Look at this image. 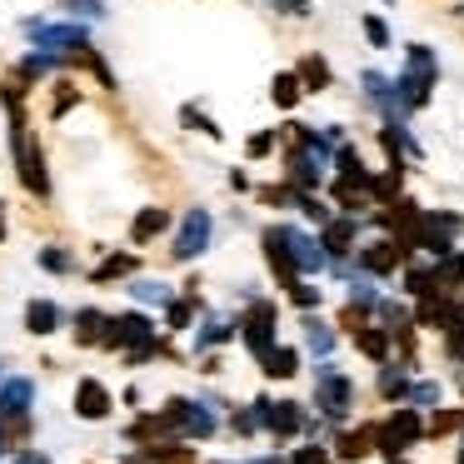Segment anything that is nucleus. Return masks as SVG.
Segmentation results:
<instances>
[{
  "instance_id": "nucleus-1",
  "label": "nucleus",
  "mask_w": 464,
  "mask_h": 464,
  "mask_svg": "<svg viewBox=\"0 0 464 464\" xmlns=\"http://www.w3.org/2000/svg\"><path fill=\"white\" fill-rule=\"evenodd\" d=\"M394 91H400V101H404L410 115L430 111L434 91H440V55H434L424 41L404 45V71L394 75Z\"/></svg>"
},
{
  "instance_id": "nucleus-2",
  "label": "nucleus",
  "mask_w": 464,
  "mask_h": 464,
  "mask_svg": "<svg viewBox=\"0 0 464 464\" xmlns=\"http://www.w3.org/2000/svg\"><path fill=\"white\" fill-rule=\"evenodd\" d=\"M21 35L55 61H75V65L91 61V35H85L81 21H35L31 15V21H21Z\"/></svg>"
},
{
  "instance_id": "nucleus-3",
  "label": "nucleus",
  "mask_w": 464,
  "mask_h": 464,
  "mask_svg": "<svg viewBox=\"0 0 464 464\" xmlns=\"http://www.w3.org/2000/svg\"><path fill=\"white\" fill-rule=\"evenodd\" d=\"M11 155H15V175H21V185L35 195V200H45V195H51V170H45V150H41V140L31 135L25 111H11Z\"/></svg>"
},
{
  "instance_id": "nucleus-4",
  "label": "nucleus",
  "mask_w": 464,
  "mask_h": 464,
  "mask_svg": "<svg viewBox=\"0 0 464 464\" xmlns=\"http://www.w3.org/2000/svg\"><path fill=\"white\" fill-rule=\"evenodd\" d=\"M314 410H320V420L330 424H344L354 410V380L344 370H334L330 360L314 364Z\"/></svg>"
},
{
  "instance_id": "nucleus-5",
  "label": "nucleus",
  "mask_w": 464,
  "mask_h": 464,
  "mask_svg": "<svg viewBox=\"0 0 464 464\" xmlns=\"http://www.w3.org/2000/svg\"><path fill=\"white\" fill-rule=\"evenodd\" d=\"M424 410H414V404H400V410L390 414V420L374 424V454L380 459H404V450H414V444L424 440Z\"/></svg>"
},
{
  "instance_id": "nucleus-6",
  "label": "nucleus",
  "mask_w": 464,
  "mask_h": 464,
  "mask_svg": "<svg viewBox=\"0 0 464 464\" xmlns=\"http://www.w3.org/2000/svg\"><path fill=\"white\" fill-rule=\"evenodd\" d=\"M404 265H410V255H404V245L394 240V235H374V240H360V250H354V270L374 275V280H390V275H400Z\"/></svg>"
},
{
  "instance_id": "nucleus-7",
  "label": "nucleus",
  "mask_w": 464,
  "mask_h": 464,
  "mask_svg": "<svg viewBox=\"0 0 464 464\" xmlns=\"http://www.w3.org/2000/svg\"><path fill=\"white\" fill-rule=\"evenodd\" d=\"M240 340H245V350H250L255 360H260L270 344H280V310H275V300H250L245 304Z\"/></svg>"
},
{
  "instance_id": "nucleus-8",
  "label": "nucleus",
  "mask_w": 464,
  "mask_h": 464,
  "mask_svg": "<svg viewBox=\"0 0 464 464\" xmlns=\"http://www.w3.org/2000/svg\"><path fill=\"white\" fill-rule=\"evenodd\" d=\"M360 95H364V105H370L380 121H390V125H410V111H404V101H400V91H394V81L390 75H380V71H360Z\"/></svg>"
},
{
  "instance_id": "nucleus-9",
  "label": "nucleus",
  "mask_w": 464,
  "mask_h": 464,
  "mask_svg": "<svg viewBox=\"0 0 464 464\" xmlns=\"http://www.w3.org/2000/svg\"><path fill=\"white\" fill-rule=\"evenodd\" d=\"M255 414H260V424L275 434V440H295V434H304V424H310L304 404H295V400L275 404L270 394H260V400H255Z\"/></svg>"
},
{
  "instance_id": "nucleus-10",
  "label": "nucleus",
  "mask_w": 464,
  "mask_h": 464,
  "mask_svg": "<svg viewBox=\"0 0 464 464\" xmlns=\"http://www.w3.org/2000/svg\"><path fill=\"white\" fill-rule=\"evenodd\" d=\"M210 235H215V220H210V210H190V215L180 220V230H175L170 260L190 265L195 255H205V250H210Z\"/></svg>"
},
{
  "instance_id": "nucleus-11",
  "label": "nucleus",
  "mask_w": 464,
  "mask_h": 464,
  "mask_svg": "<svg viewBox=\"0 0 464 464\" xmlns=\"http://www.w3.org/2000/svg\"><path fill=\"white\" fill-rule=\"evenodd\" d=\"M360 235H364V220H360V215H334L330 225H320V245H324V255H330V265L354 260V250H360Z\"/></svg>"
},
{
  "instance_id": "nucleus-12",
  "label": "nucleus",
  "mask_w": 464,
  "mask_h": 464,
  "mask_svg": "<svg viewBox=\"0 0 464 464\" xmlns=\"http://www.w3.org/2000/svg\"><path fill=\"white\" fill-rule=\"evenodd\" d=\"M280 230H285V245H290V255H295V265H300V275H320V270H330V255H324L320 235L300 230V225H290V220H280Z\"/></svg>"
},
{
  "instance_id": "nucleus-13",
  "label": "nucleus",
  "mask_w": 464,
  "mask_h": 464,
  "mask_svg": "<svg viewBox=\"0 0 464 464\" xmlns=\"http://www.w3.org/2000/svg\"><path fill=\"white\" fill-rule=\"evenodd\" d=\"M160 334L150 330V320H145L140 310H125V314H111V350H135V344H155Z\"/></svg>"
},
{
  "instance_id": "nucleus-14",
  "label": "nucleus",
  "mask_w": 464,
  "mask_h": 464,
  "mask_svg": "<svg viewBox=\"0 0 464 464\" xmlns=\"http://www.w3.org/2000/svg\"><path fill=\"white\" fill-rule=\"evenodd\" d=\"M440 270H434V260H410L400 270V295L404 300H430V295H440Z\"/></svg>"
},
{
  "instance_id": "nucleus-15",
  "label": "nucleus",
  "mask_w": 464,
  "mask_h": 464,
  "mask_svg": "<svg viewBox=\"0 0 464 464\" xmlns=\"http://www.w3.org/2000/svg\"><path fill=\"white\" fill-rule=\"evenodd\" d=\"M354 350H360L364 360H374V364H390L394 360V330L380 324V320H370L364 330H354Z\"/></svg>"
},
{
  "instance_id": "nucleus-16",
  "label": "nucleus",
  "mask_w": 464,
  "mask_h": 464,
  "mask_svg": "<svg viewBox=\"0 0 464 464\" xmlns=\"http://www.w3.org/2000/svg\"><path fill=\"white\" fill-rule=\"evenodd\" d=\"M35 404V384L25 380V374H15V380L0 384V420H25Z\"/></svg>"
},
{
  "instance_id": "nucleus-17",
  "label": "nucleus",
  "mask_w": 464,
  "mask_h": 464,
  "mask_svg": "<svg viewBox=\"0 0 464 464\" xmlns=\"http://www.w3.org/2000/svg\"><path fill=\"white\" fill-rule=\"evenodd\" d=\"M374 454V424H360V430H340L334 434V459L340 464H360Z\"/></svg>"
},
{
  "instance_id": "nucleus-18",
  "label": "nucleus",
  "mask_w": 464,
  "mask_h": 464,
  "mask_svg": "<svg viewBox=\"0 0 464 464\" xmlns=\"http://www.w3.org/2000/svg\"><path fill=\"white\" fill-rule=\"evenodd\" d=\"M75 414L81 420H105L111 414V390L101 380H81L75 384Z\"/></svg>"
},
{
  "instance_id": "nucleus-19",
  "label": "nucleus",
  "mask_w": 464,
  "mask_h": 464,
  "mask_svg": "<svg viewBox=\"0 0 464 464\" xmlns=\"http://www.w3.org/2000/svg\"><path fill=\"white\" fill-rule=\"evenodd\" d=\"M165 230H170V210H165V205H145L130 220V245H150V240H160Z\"/></svg>"
},
{
  "instance_id": "nucleus-20",
  "label": "nucleus",
  "mask_w": 464,
  "mask_h": 464,
  "mask_svg": "<svg viewBox=\"0 0 464 464\" xmlns=\"http://www.w3.org/2000/svg\"><path fill=\"white\" fill-rule=\"evenodd\" d=\"M410 364H400V360H390V364H380V380H374V390H380V400H390V404H404L410 400Z\"/></svg>"
},
{
  "instance_id": "nucleus-21",
  "label": "nucleus",
  "mask_w": 464,
  "mask_h": 464,
  "mask_svg": "<svg viewBox=\"0 0 464 464\" xmlns=\"http://www.w3.org/2000/svg\"><path fill=\"white\" fill-rule=\"evenodd\" d=\"M334 344H340V334H334V324H324L320 314H304V350L314 354V360H330L334 354Z\"/></svg>"
},
{
  "instance_id": "nucleus-22",
  "label": "nucleus",
  "mask_w": 464,
  "mask_h": 464,
  "mask_svg": "<svg viewBox=\"0 0 464 464\" xmlns=\"http://www.w3.org/2000/svg\"><path fill=\"white\" fill-rule=\"evenodd\" d=\"M260 370L270 374V380H295V374H300V350H295V344H270V350L260 354Z\"/></svg>"
},
{
  "instance_id": "nucleus-23",
  "label": "nucleus",
  "mask_w": 464,
  "mask_h": 464,
  "mask_svg": "<svg viewBox=\"0 0 464 464\" xmlns=\"http://www.w3.org/2000/svg\"><path fill=\"white\" fill-rule=\"evenodd\" d=\"M111 340V314L105 310H75V344H105Z\"/></svg>"
},
{
  "instance_id": "nucleus-24",
  "label": "nucleus",
  "mask_w": 464,
  "mask_h": 464,
  "mask_svg": "<svg viewBox=\"0 0 464 464\" xmlns=\"http://www.w3.org/2000/svg\"><path fill=\"white\" fill-rule=\"evenodd\" d=\"M295 71H300V81H304V91H310V95H324L334 85V71H330V61H324L320 51L300 55V65H295Z\"/></svg>"
},
{
  "instance_id": "nucleus-25",
  "label": "nucleus",
  "mask_w": 464,
  "mask_h": 464,
  "mask_svg": "<svg viewBox=\"0 0 464 464\" xmlns=\"http://www.w3.org/2000/svg\"><path fill=\"white\" fill-rule=\"evenodd\" d=\"M304 81H300V71H275V81H270V101H275V111H295V105L304 101Z\"/></svg>"
},
{
  "instance_id": "nucleus-26",
  "label": "nucleus",
  "mask_w": 464,
  "mask_h": 464,
  "mask_svg": "<svg viewBox=\"0 0 464 464\" xmlns=\"http://www.w3.org/2000/svg\"><path fill=\"white\" fill-rule=\"evenodd\" d=\"M180 430L190 434V440H210V434H215V404L180 400Z\"/></svg>"
},
{
  "instance_id": "nucleus-27",
  "label": "nucleus",
  "mask_w": 464,
  "mask_h": 464,
  "mask_svg": "<svg viewBox=\"0 0 464 464\" xmlns=\"http://www.w3.org/2000/svg\"><path fill=\"white\" fill-rule=\"evenodd\" d=\"M25 330L41 334V340H45V334H55V330H61V304H55V300H31V304H25Z\"/></svg>"
},
{
  "instance_id": "nucleus-28",
  "label": "nucleus",
  "mask_w": 464,
  "mask_h": 464,
  "mask_svg": "<svg viewBox=\"0 0 464 464\" xmlns=\"http://www.w3.org/2000/svg\"><path fill=\"white\" fill-rule=\"evenodd\" d=\"M344 290H350V304H360V310H380V280L374 275H364V270H350V280H344Z\"/></svg>"
},
{
  "instance_id": "nucleus-29",
  "label": "nucleus",
  "mask_w": 464,
  "mask_h": 464,
  "mask_svg": "<svg viewBox=\"0 0 464 464\" xmlns=\"http://www.w3.org/2000/svg\"><path fill=\"white\" fill-rule=\"evenodd\" d=\"M135 270H140V260H135V255H105V260L91 270V280L95 285H111V280H130Z\"/></svg>"
},
{
  "instance_id": "nucleus-30",
  "label": "nucleus",
  "mask_w": 464,
  "mask_h": 464,
  "mask_svg": "<svg viewBox=\"0 0 464 464\" xmlns=\"http://www.w3.org/2000/svg\"><path fill=\"white\" fill-rule=\"evenodd\" d=\"M235 334H240V324H235V320H220V314H215V320H205L200 330H195V350H215V344H230Z\"/></svg>"
},
{
  "instance_id": "nucleus-31",
  "label": "nucleus",
  "mask_w": 464,
  "mask_h": 464,
  "mask_svg": "<svg viewBox=\"0 0 464 464\" xmlns=\"http://www.w3.org/2000/svg\"><path fill=\"white\" fill-rule=\"evenodd\" d=\"M180 125L195 135H205V140H225V130L215 125V115H205L200 105H180Z\"/></svg>"
},
{
  "instance_id": "nucleus-32",
  "label": "nucleus",
  "mask_w": 464,
  "mask_h": 464,
  "mask_svg": "<svg viewBox=\"0 0 464 464\" xmlns=\"http://www.w3.org/2000/svg\"><path fill=\"white\" fill-rule=\"evenodd\" d=\"M285 300H290L295 310H304V314H310V310H320V304H324V290L310 280V275H304V280H295L290 290H285Z\"/></svg>"
},
{
  "instance_id": "nucleus-33",
  "label": "nucleus",
  "mask_w": 464,
  "mask_h": 464,
  "mask_svg": "<svg viewBox=\"0 0 464 464\" xmlns=\"http://www.w3.org/2000/svg\"><path fill=\"white\" fill-rule=\"evenodd\" d=\"M434 270H440L444 290H464V250H459V245H454L450 255H440V260H434Z\"/></svg>"
},
{
  "instance_id": "nucleus-34",
  "label": "nucleus",
  "mask_w": 464,
  "mask_h": 464,
  "mask_svg": "<svg viewBox=\"0 0 464 464\" xmlns=\"http://www.w3.org/2000/svg\"><path fill=\"white\" fill-rule=\"evenodd\" d=\"M360 31H364V41H370L374 51H390V45H394V35H390V25H384V15H374V11L360 15Z\"/></svg>"
},
{
  "instance_id": "nucleus-35",
  "label": "nucleus",
  "mask_w": 464,
  "mask_h": 464,
  "mask_svg": "<svg viewBox=\"0 0 464 464\" xmlns=\"http://www.w3.org/2000/svg\"><path fill=\"white\" fill-rule=\"evenodd\" d=\"M440 400H444L440 380H414L410 384V400H404V404H414V410H440Z\"/></svg>"
},
{
  "instance_id": "nucleus-36",
  "label": "nucleus",
  "mask_w": 464,
  "mask_h": 464,
  "mask_svg": "<svg viewBox=\"0 0 464 464\" xmlns=\"http://www.w3.org/2000/svg\"><path fill=\"white\" fill-rule=\"evenodd\" d=\"M130 295L140 304H170V285L165 280H130Z\"/></svg>"
},
{
  "instance_id": "nucleus-37",
  "label": "nucleus",
  "mask_w": 464,
  "mask_h": 464,
  "mask_svg": "<svg viewBox=\"0 0 464 464\" xmlns=\"http://www.w3.org/2000/svg\"><path fill=\"white\" fill-rule=\"evenodd\" d=\"M55 65H61L55 55H45V51H25V61H21V75H25V81H45V75H51Z\"/></svg>"
},
{
  "instance_id": "nucleus-38",
  "label": "nucleus",
  "mask_w": 464,
  "mask_h": 464,
  "mask_svg": "<svg viewBox=\"0 0 464 464\" xmlns=\"http://www.w3.org/2000/svg\"><path fill=\"white\" fill-rule=\"evenodd\" d=\"M61 11L71 21H105V0H61Z\"/></svg>"
},
{
  "instance_id": "nucleus-39",
  "label": "nucleus",
  "mask_w": 464,
  "mask_h": 464,
  "mask_svg": "<svg viewBox=\"0 0 464 464\" xmlns=\"http://www.w3.org/2000/svg\"><path fill=\"white\" fill-rule=\"evenodd\" d=\"M195 304H200V295H185V300H170V304H165V320H170V330H185V324L195 320Z\"/></svg>"
},
{
  "instance_id": "nucleus-40",
  "label": "nucleus",
  "mask_w": 464,
  "mask_h": 464,
  "mask_svg": "<svg viewBox=\"0 0 464 464\" xmlns=\"http://www.w3.org/2000/svg\"><path fill=\"white\" fill-rule=\"evenodd\" d=\"M75 101H81V85H75V81H55V95H51V121H61V115L71 111Z\"/></svg>"
},
{
  "instance_id": "nucleus-41",
  "label": "nucleus",
  "mask_w": 464,
  "mask_h": 464,
  "mask_svg": "<svg viewBox=\"0 0 464 464\" xmlns=\"http://www.w3.org/2000/svg\"><path fill=\"white\" fill-rule=\"evenodd\" d=\"M280 130H260V135H250V140H245V155H250V160H265V155H275L280 150Z\"/></svg>"
},
{
  "instance_id": "nucleus-42",
  "label": "nucleus",
  "mask_w": 464,
  "mask_h": 464,
  "mask_svg": "<svg viewBox=\"0 0 464 464\" xmlns=\"http://www.w3.org/2000/svg\"><path fill=\"white\" fill-rule=\"evenodd\" d=\"M424 215H430V225H434V230H444L450 240H459V235H464V215L459 210H424Z\"/></svg>"
},
{
  "instance_id": "nucleus-43",
  "label": "nucleus",
  "mask_w": 464,
  "mask_h": 464,
  "mask_svg": "<svg viewBox=\"0 0 464 464\" xmlns=\"http://www.w3.org/2000/svg\"><path fill=\"white\" fill-rule=\"evenodd\" d=\"M41 270H51V275H71V270H75V260L61 250V245H45V250H41Z\"/></svg>"
},
{
  "instance_id": "nucleus-44",
  "label": "nucleus",
  "mask_w": 464,
  "mask_h": 464,
  "mask_svg": "<svg viewBox=\"0 0 464 464\" xmlns=\"http://www.w3.org/2000/svg\"><path fill=\"white\" fill-rule=\"evenodd\" d=\"M145 459H150V464H195V454L180 450V444H165V450L155 444V450H145Z\"/></svg>"
},
{
  "instance_id": "nucleus-45",
  "label": "nucleus",
  "mask_w": 464,
  "mask_h": 464,
  "mask_svg": "<svg viewBox=\"0 0 464 464\" xmlns=\"http://www.w3.org/2000/svg\"><path fill=\"white\" fill-rule=\"evenodd\" d=\"M454 430H464V410H434V420H430L434 440H440V434H454Z\"/></svg>"
},
{
  "instance_id": "nucleus-46",
  "label": "nucleus",
  "mask_w": 464,
  "mask_h": 464,
  "mask_svg": "<svg viewBox=\"0 0 464 464\" xmlns=\"http://www.w3.org/2000/svg\"><path fill=\"white\" fill-rule=\"evenodd\" d=\"M444 360H450V364H459V370H464V324L444 330Z\"/></svg>"
},
{
  "instance_id": "nucleus-47",
  "label": "nucleus",
  "mask_w": 464,
  "mask_h": 464,
  "mask_svg": "<svg viewBox=\"0 0 464 464\" xmlns=\"http://www.w3.org/2000/svg\"><path fill=\"white\" fill-rule=\"evenodd\" d=\"M290 464H330V450H324V444H300V450L290 454Z\"/></svg>"
},
{
  "instance_id": "nucleus-48",
  "label": "nucleus",
  "mask_w": 464,
  "mask_h": 464,
  "mask_svg": "<svg viewBox=\"0 0 464 464\" xmlns=\"http://www.w3.org/2000/svg\"><path fill=\"white\" fill-rule=\"evenodd\" d=\"M230 430H235V434H255V430H265L260 414H255V404H250V410H235V414H230Z\"/></svg>"
},
{
  "instance_id": "nucleus-49",
  "label": "nucleus",
  "mask_w": 464,
  "mask_h": 464,
  "mask_svg": "<svg viewBox=\"0 0 464 464\" xmlns=\"http://www.w3.org/2000/svg\"><path fill=\"white\" fill-rule=\"evenodd\" d=\"M270 5L280 15H290V21H304V15H310V0H270Z\"/></svg>"
},
{
  "instance_id": "nucleus-50",
  "label": "nucleus",
  "mask_w": 464,
  "mask_h": 464,
  "mask_svg": "<svg viewBox=\"0 0 464 464\" xmlns=\"http://www.w3.org/2000/svg\"><path fill=\"white\" fill-rule=\"evenodd\" d=\"M230 190H255V185H250V175H245V170H230Z\"/></svg>"
},
{
  "instance_id": "nucleus-51",
  "label": "nucleus",
  "mask_w": 464,
  "mask_h": 464,
  "mask_svg": "<svg viewBox=\"0 0 464 464\" xmlns=\"http://www.w3.org/2000/svg\"><path fill=\"white\" fill-rule=\"evenodd\" d=\"M15 464H51V454H21Z\"/></svg>"
},
{
  "instance_id": "nucleus-52",
  "label": "nucleus",
  "mask_w": 464,
  "mask_h": 464,
  "mask_svg": "<svg viewBox=\"0 0 464 464\" xmlns=\"http://www.w3.org/2000/svg\"><path fill=\"white\" fill-rule=\"evenodd\" d=\"M245 464H285L280 454H265V459H245Z\"/></svg>"
},
{
  "instance_id": "nucleus-53",
  "label": "nucleus",
  "mask_w": 464,
  "mask_h": 464,
  "mask_svg": "<svg viewBox=\"0 0 464 464\" xmlns=\"http://www.w3.org/2000/svg\"><path fill=\"white\" fill-rule=\"evenodd\" d=\"M0 240H5V205H0Z\"/></svg>"
},
{
  "instance_id": "nucleus-54",
  "label": "nucleus",
  "mask_w": 464,
  "mask_h": 464,
  "mask_svg": "<svg viewBox=\"0 0 464 464\" xmlns=\"http://www.w3.org/2000/svg\"><path fill=\"white\" fill-rule=\"evenodd\" d=\"M0 450H5V430H0Z\"/></svg>"
},
{
  "instance_id": "nucleus-55",
  "label": "nucleus",
  "mask_w": 464,
  "mask_h": 464,
  "mask_svg": "<svg viewBox=\"0 0 464 464\" xmlns=\"http://www.w3.org/2000/svg\"><path fill=\"white\" fill-rule=\"evenodd\" d=\"M390 464H410V459H390Z\"/></svg>"
},
{
  "instance_id": "nucleus-56",
  "label": "nucleus",
  "mask_w": 464,
  "mask_h": 464,
  "mask_svg": "<svg viewBox=\"0 0 464 464\" xmlns=\"http://www.w3.org/2000/svg\"><path fill=\"white\" fill-rule=\"evenodd\" d=\"M384 5H394V0H384Z\"/></svg>"
},
{
  "instance_id": "nucleus-57",
  "label": "nucleus",
  "mask_w": 464,
  "mask_h": 464,
  "mask_svg": "<svg viewBox=\"0 0 464 464\" xmlns=\"http://www.w3.org/2000/svg\"><path fill=\"white\" fill-rule=\"evenodd\" d=\"M220 464H225V459H220Z\"/></svg>"
}]
</instances>
